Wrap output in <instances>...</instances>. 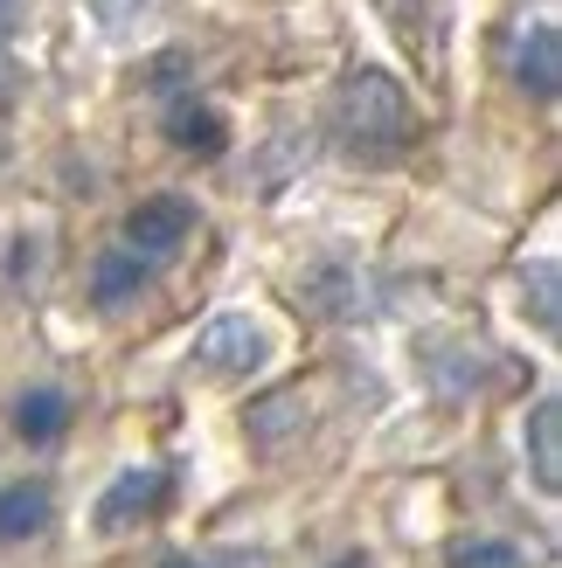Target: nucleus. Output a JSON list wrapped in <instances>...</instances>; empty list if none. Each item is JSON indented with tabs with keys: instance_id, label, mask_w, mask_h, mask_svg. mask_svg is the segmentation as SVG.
I'll list each match as a JSON object with an SVG mask.
<instances>
[{
	"instance_id": "nucleus-11",
	"label": "nucleus",
	"mask_w": 562,
	"mask_h": 568,
	"mask_svg": "<svg viewBox=\"0 0 562 568\" xmlns=\"http://www.w3.org/2000/svg\"><path fill=\"white\" fill-rule=\"evenodd\" d=\"M444 568H528V555L514 541H493V534H472V541L444 548Z\"/></svg>"
},
{
	"instance_id": "nucleus-12",
	"label": "nucleus",
	"mask_w": 562,
	"mask_h": 568,
	"mask_svg": "<svg viewBox=\"0 0 562 568\" xmlns=\"http://www.w3.org/2000/svg\"><path fill=\"white\" fill-rule=\"evenodd\" d=\"M535 320H542V333H555V264L535 271Z\"/></svg>"
},
{
	"instance_id": "nucleus-13",
	"label": "nucleus",
	"mask_w": 562,
	"mask_h": 568,
	"mask_svg": "<svg viewBox=\"0 0 562 568\" xmlns=\"http://www.w3.org/2000/svg\"><path fill=\"white\" fill-rule=\"evenodd\" d=\"M91 8H98L104 28H126V21H139V8H147V0H91Z\"/></svg>"
},
{
	"instance_id": "nucleus-9",
	"label": "nucleus",
	"mask_w": 562,
	"mask_h": 568,
	"mask_svg": "<svg viewBox=\"0 0 562 568\" xmlns=\"http://www.w3.org/2000/svg\"><path fill=\"white\" fill-rule=\"evenodd\" d=\"M147 277H153V264L139 257V250H104L98 271H91V298L98 305H126V298L147 292Z\"/></svg>"
},
{
	"instance_id": "nucleus-8",
	"label": "nucleus",
	"mask_w": 562,
	"mask_h": 568,
	"mask_svg": "<svg viewBox=\"0 0 562 568\" xmlns=\"http://www.w3.org/2000/svg\"><path fill=\"white\" fill-rule=\"evenodd\" d=\"M528 458H535V486L562 493V403L542 395L535 416H528Z\"/></svg>"
},
{
	"instance_id": "nucleus-17",
	"label": "nucleus",
	"mask_w": 562,
	"mask_h": 568,
	"mask_svg": "<svg viewBox=\"0 0 562 568\" xmlns=\"http://www.w3.org/2000/svg\"><path fill=\"white\" fill-rule=\"evenodd\" d=\"M333 568H369V555H341V561H333Z\"/></svg>"
},
{
	"instance_id": "nucleus-5",
	"label": "nucleus",
	"mask_w": 562,
	"mask_h": 568,
	"mask_svg": "<svg viewBox=\"0 0 562 568\" xmlns=\"http://www.w3.org/2000/svg\"><path fill=\"white\" fill-rule=\"evenodd\" d=\"M514 77H521V91L535 104H555V91H562V36H555V21L528 28V42L514 55Z\"/></svg>"
},
{
	"instance_id": "nucleus-4",
	"label": "nucleus",
	"mask_w": 562,
	"mask_h": 568,
	"mask_svg": "<svg viewBox=\"0 0 562 568\" xmlns=\"http://www.w3.org/2000/svg\"><path fill=\"white\" fill-rule=\"evenodd\" d=\"M194 230V202H181V194H153V202H139L126 215V250H139V257H167L181 236Z\"/></svg>"
},
{
	"instance_id": "nucleus-10",
	"label": "nucleus",
	"mask_w": 562,
	"mask_h": 568,
	"mask_svg": "<svg viewBox=\"0 0 562 568\" xmlns=\"http://www.w3.org/2000/svg\"><path fill=\"white\" fill-rule=\"evenodd\" d=\"M14 430L28 444H56V437L70 430V395L63 388H28L21 403H14Z\"/></svg>"
},
{
	"instance_id": "nucleus-1",
	"label": "nucleus",
	"mask_w": 562,
	"mask_h": 568,
	"mask_svg": "<svg viewBox=\"0 0 562 568\" xmlns=\"http://www.w3.org/2000/svg\"><path fill=\"white\" fill-rule=\"evenodd\" d=\"M417 139V111L410 91L389 70H348L341 91H333V146L361 166H389L403 160Z\"/></svg>"
},
{
	"instance_id": "nucleus-15",
	"label": "nucleus",
	"mask_w": 562,
	"mask_h": 568,
	"mask_svg": "<svg viewBox=\"0 0 562 568\" xmlns=\"http://www.w3.org/2000/svg\"><path fill=\"white\" fill-rule=\"evenodd\" d=\"M160 568H222V561H194V555H167ZM237 568H243V561H237Z\"/></svg>"
},
{
	"instance_id": "nucleus-16",
	"label": "nucleus",
	"mask_w": 562,
	"mask_h": 568,
	"mask_svg": "<svg viewBox=\"0 0 562 568\" xmlns=\"http://www.w3.org/2000/svg\"><path fill=\"white\" fill-rule=\"evenodd\" d=\"M14 14H21V0H0V36H14Z\"/></svg>"
},
{
	"instance_id": "nucleus-6",
	"label": "nucleus",
	"mask_w": 562,
	"mask_h": 568,
	"mask_svg": "<svg viewBox=\"0 0 562 568\" xmlns=\"http://www.w3.org/2000/svg\"><path fill=\"white\" fill-rule=\"evenodd\" d=\"M167 139H174L181 153H194V160H215L230 146V125H222V111H209L202 98H174L167 104Z\"/></svg>"
},
{
	"instance_id": "nucleus-2",
	"label": "nucleus",
	"mask_w": 562,
	"mask_h": 568,
	"mask_svg": "<svg viewBox=\"0 0 562 568\" xmlns=\"http://www.w3.org/2000/svg\"><path fill=\"white\" fill-rule=\"evenodd\" d=\"M258 361H264V326L243 312H215L194 333V367H209V375H250Z\"/></svg>"
},
{
	"instance_id": "nucleus-3",
	"label": "nucleus",
	"mask_w": 562,
	"mask_h": 568,
	"mask_svg": "<svg viewBox=\"0 0 562 568\" xmlns=\"http://www.w3.org/2000/svg\"><path fill=\"white\" fill-rule=\"evenodd\" d=\"M167 499H174V471H126V478H111V493L98 499V534H126L139 520H153Z\"/></svg>"
},
{
	"instance_id": "nucleus-7",
	"label": "nucleus",
	"mask_w": 562,
	"mask_h": 568,
	"mask_svg": "<svg viewBox=\"0 0 562 568\" xmlns=\"http://www.w3.org/2000/svg\"><path fill=\"white\" fill-rule=\"evenodd\" d=\"M56 514V499L42 478H14V486H0V541H28V534H42Z\"/></svg>"
},
{
	"instance_id": "nucleus-14",
	"label": "nucleus",
	"mask_w": 562,
	"mask_h": 568,
	"mask_svg": "<svg viewBox=\"0 0 562 568\" xmlns=\"http://www.w3.org/2000/svg\"><path fill=\"white\" fill-rule=\"evenodd\" d=\"M14 91H21V70H14V49H8V36H0V111L14 104Z\"/></svg>"
}]
</instances>
